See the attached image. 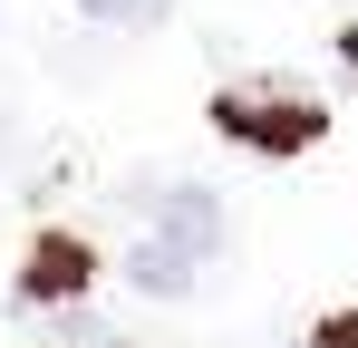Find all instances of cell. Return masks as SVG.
Instances as JSON below:
<instances>
[{
  "mask_svg": "<svg viewBox=\"0 0 358 348\" xmlns=\"http://www.w3.org/2000/svg\"><path fill=\"white\" fill-rule=\"evenodd\" d=\"M213 126L242 136V145H262V155H300V145L320 136V107L291 97V87H233V97L213 107Z\"/></svg>",
  "mask_w": 358,
  "mask_h": 348,
  "instance_id": "7a4b0ae2",
  "label": "cell"
},
{
  "mask_svg": "<svg viewBox=\"0 0 358 348\" xmlns=\"http://www.w3.org/2000/svg\"><path fill=\"white\" fill-rule=\"evenodd\" d=\"M213 252H223V203L203 184H175V194H155V223L126 242V281L175 300V290H194L213 271Z\"/></svg>",
  "mask_w": 358,
  "mask_h": 348,
  "instance_id": "6da1fadb",
  "label": "cell"
},
{
  "mask_svg": "<svg viewBox=\"0 0 358 348\" xmlns=\"http://www.w3.org/2000/svg\"><path fill=\"white\" fill-rule=\"evenodd\" d=\"M87 20H107V29H145V20H165V0H78Z\"/></svg>",
  "mask_w": 358,
  "mask_h": 348,
  "instance_id": "277c9868",
  "label": "cell"
},
{
  "mask_svg": "<svg viewBox=\"0 0 358 348\" xmlns=\"http://www.w3.org/2000/svg\"><path fill=\"white\" fill-rule=\"evenodd\" d=\"M87 271H97V261H87V242H68V232H49V242L29 252V271H20V290H29V300H78V290H87Z\"/></svg>",
  "mask_w": 358,
  "mask_h": 348,
  "instance_id": "3957f363",
  "label": "cell"
},
{
  "mask_svg": "<svg viewBox=\"0 0 358 348\" xmlns=\"http://www.w3.org/2000/svg\"><path fill=\"white\" fill-rule=\"evenodd\" d=\"M310 348H358V310H339V319H320V329H310Z\"/></svg>",
  "mask_w": 358,
  "mask_h": 348,
  "instance_id": "5b68a950",
  "label": "cell"
}]
</instances>
